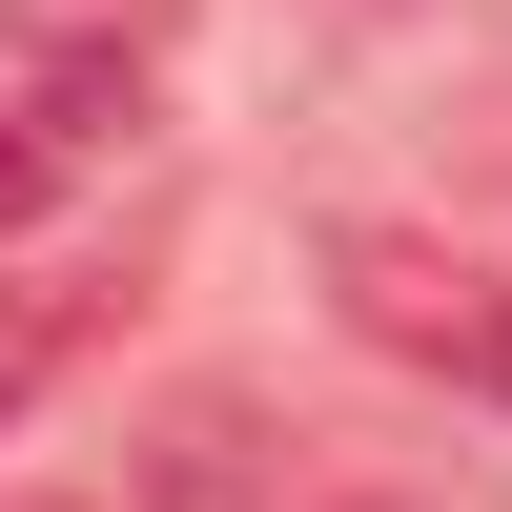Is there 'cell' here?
Returning <instances> with one entry per match:
<instances>
[{"label":"cell","instance_id":"obj_1","mask_svg":"<svg viewBox=\"0 0 512 512\" xmlns=\"http://www.w3.org/2000/svg\"><path fill=\"white\" fill-rule=\"evenodd\" d=\"M328 308H349L390 369H431V390L512 410V287L472 267V246H431V226H328Z\"/></svg>","mask_w":512,"mask_h":512},{"label":"cell","instance_id":"obj_2","mask_svg":"<svg viewBox=\"0 0 512 512\" xmlns=\"http://www.w3.org/2000/svg\"><path fill=\"white\" fill-rule=\"evenodd\" d=\"M103 123H123V82H0V246L103 164Z\"/></svg>","mask_w":512,"mask_h":512},{"label":"cell","instance_id":"obj_3","mask_svg":"<svg viewBox=\"0 0 512 512\" xmlns=\"http://www.w3.org/2000/svg\"><path fill=\"white\" fill-rule=\"evenodd\" d=\"M103 308H123V287H82V267H21V287H0V431H21V410L103 349Z\"/></svg>","mask_w":512,"mask_h":512}]
</instances>
